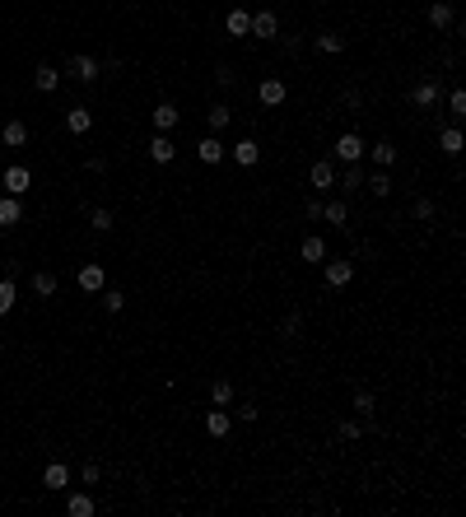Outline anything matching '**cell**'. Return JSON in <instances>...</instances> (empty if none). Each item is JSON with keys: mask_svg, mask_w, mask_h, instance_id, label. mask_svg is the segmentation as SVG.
Returning a JSON list of instances; mask_svg holds the SVG:
<instances>
[{"mask_svg": "<svg viewBox=\"0 0 466 517\" xmlns=\"http://www.w3.org/2000/svg\"><path fill=\"white\" fill-rule=\"evenodd\" d=\"M322 220H326V224H336V229H345V220H350L345 201H322Z\"/></svg>", "mask_w": 466, "mask_h": 517, "instance_id": "cell-27", "label": "cell"}, {"mask_svg": "<svg viewBox=\"0 0 466 517\" xmlns=\"http://www.w3.org/2000/svg\"><path fill=\"white\" fill-rule=\"evenodd\" d=\"M42 485L47 489H65L70 485V466H65V461H51V466L42 470Z\"/></svg>", "mask_w": 466, "mask_h": 517, "instance_id": "cell-16", "label": "cell"}, {"mask_svg": "<svg viewBox=\"0 0 466 517\" xmlns=\"http://www.w3.org/2000/svg\"><path fill=\"white\" fill-rule=\"evenodd\" d=\"M452 19H457V15H452V0H434V5H429V24H434L438 33L452 28Z\"/></svg>", "mask_w": 466, "mask_h": 517, "instance_id": "cell-17", "label": "cell"}, {"mask_svg": "<svg viewBox=\"0 0 466 517\" xmlns=\"http://www.w3.org/2000/svg\"><path fill=\"white\" fill-rule=\"evenodd\" d=\"M252 38H280V19L271 15V10H257V15H252Z\"/></svg>", "mask_w": 466, "mask_h": 517, "instance_id": "cell-9", "label": "cell"}, {"mask_svg": "<svg viewBox=\"0 0 466 517\" xmlns=\"http://www.w3.org/2000/svg\"><path fill=\"white\" fill-rule=\"evenodd\" d=\"M79 480H84V485H98V480H103V470H98V466H93V461H89V466L79 470Z\"/></svg>", "mask_w": 466, "mask_h": 517, "instance_id": "cell-39", "label": "cell"}, {"mask_svg": "<svg viewBox=\"0 0 466 517\" xmlns=\"http://www.w3.org/2000/svg\"><path fill=\"white\" fill-rule=\"evenodd\" d=\"M355 410H359V415H364V420H369L373 410H378V401H373V392H355Z\"/></svg>", "mask_w": 466, "mask_h": 517, "instance_id": "cell-36", "label": "cell"}, {"mask_svg": "<svg viewBox=\"0 0 466 517\" xmlns=\"http://www.w3.org/2000/svg\"><path fill=\"white\" fill-rule=\"evenodd\" d=\"M359 434H364V429H359V424H355V420H345V424H341V438H345V443H355V438H359Z\"/></svg>", "mask_w": 466, "mask_h": 517, "instance_id": "cell-40", "label": "cell"}, {"mask_svg": "<svg viewBox=\"0 0 466 517\" xmlns=\"http://www.w3.org/2000/svg\"><path fill=\"white\" fill-rule=\"evenodd\" d=\"M196 158H201V163H224V158H229V145L219 140V136H205V140L196 145Z\"/></svg>", "mask_w": 466, "mask_h": 517, "instance_id": "cell-8", "label": "cell"}, {"mask_svg": "<svg viewBox=\"0 0 466 517\" xmlns=\"http://www.w3.org/2000/svg\"><path fill=\"white\" fill-rule=\"evenodd\" d=\"M364 149H369V145H364V136H355V131H345L341 140H336V158H341V163H364Z\"/></svg>", "mask_w": 466, "mask_h": 517, "instance_id": "cell-2", "label": "cell"}, {"mask_svg": "<svg viewBox=\"0 0 466 517\" xmlns=\"http://www.w3.org/2000/svg\"><path fill=\"white\" fill-rule=\"evenodd\" d=\"M33 294L51 298V294H56V275H51V270H38V275H33Z\"/></svg>", "mask_w": 466, "mask_h": 517, "instance_id": "cell-31", "label": "cell"}, {"mask_svg": "<svg viewBox=\"0 0 466 517\" xmlns=\"http://www.w3.org/2000/svg\"><path fill=\"white\" fill-rule=\"evenodd\" d=\"M65 513L70 517H93V499L89 494H65Z\"/></svg>", "mask_w": 466, "mask_h": 517, "instance_id": "cell-28", "label": "cell"}, {"mask_svg": "<svg viewBox=\"0 0 466 517\" xmlns=\"http://www.w3.org/2000/svg\"><path fill=\"white\" fill-rule=\"evenodd\" d=\"M0 187H5V196H29V187H33V172L24 168V163H10V168L0 172Z\"/></svg>", "mask_w": 466, "mask_h": 517, "instance_id": "cell-1", "label": "cell"}, {"mask_svg": "<svg viewBox=\"0 0 466 517\" xmlns=\"http://www.w3.org/2000/svg\"><path fill=\"white\" fill-rule=\"evenodd\" d=\"M415 220H434V201H415Z\"/></svg>", "mask_w": 466, "mask_h": 517, "instance_id": "cell-41", "label": "cell"}, {"mask_svg": "<svg viewBox=\"0 0 466 517\" xmlns=\"http://www.w3.org/2000/svg\"><path fill=\"white\" fill-rule=\"evenodd\" d=\"M298 256H303V261H312V266H322V261H326V243H322V238H303Z\"/></svg>", "mask_w": 466, "mask_h": 517, "instance_id": "cell-25", "label": "cell"}, {"mask_svg": "<svg viewBox=\"0 0 466 517\" xmlns=\"http://www.w3.org/2000/svg\"><path fill=\"white\" fill-rule=\"evenodd\" d=\"M229 429H233L229 406H210V410H205V434H210V438H229Z\"/></svg>", "mask_w": 466, "mask_h": 517, "instance_id": "cell-3", "label": "cell"}, {"mask_svg": "<svg viewBox=\"0 0 466 517\" xmlns=\"http://www.w3.org/2000/svg\"><path fill=\"white\" fill-rule=\"evenodd\" d=\"M448 108H452V117H466V94H462V89H452V94H448Z\"/></svg>", "mask_w": 466, "mask_h": 517, "instance_id": "cell-37", "label": "cell"}, {"mask_svg": "<svg viewBox=\"0 0 466 517\" xmlns=\"http://www.w3.org/2000/svg\"><path fill=\"white\" fill-rule=\"evenodd\" d=\"M336 182H341L345 191H364V168H359V163H345V172L336 177Z\"/></svg>", "mask_w": 466, "mask_h": 517, "instance_id": "cell-30", "label": "cell"}, {"mask_svg": "<svg viewBox=\"0 0 466 517\" xmlns=\"http://www.w3.org/2000/svg\"><path fill=\"white\" fill-rule=\"evenodd\" d=\"M122 308H126L122 289H103V313H122Z\"/></svg>", "mask_w": 466, "mask_h": 517, "instance_id": "cell-34", "label": "cell"}, {"mask_svg": "<svg viewBox=\"0 0 466 517\" xmlns=\"http://www.w3.org/2000/svg\"><path fill=\"white\" fill-rule=\"evenodd\" d=\"M298 327H303V322H298V313H289L284 322H280V336H298Z\"/></svg>", "mask_w": 466, "mask_h": 517, "instance_id": "cell-38", "label": "cell"}, {"mask_svg": "<svg viewBox=\"0 0 466 517\" xmlns=\"http://www.w3.org/2000/svg\"><path fill=\"white\" fill-rule=\"evenodd\" d=\"M364 154H369L373 163H378V168H392V163H396V145L378 140V145H369V149H364Z\"/></svg>", "mask_w": 466, "mask_h": 517, "instance_id": "cell-21", "label": "cell"}, {"mask_svg": "<svg viewBox=\"0 0 466 517\" xmlns=\"http://www.w3.org/2000/svg\"><path fill=\"white\" fill-rule=\"evenodd\" d=\"M462 145H466L462 126H448V131H438V149H443L448 158H457V154H462Z\"/></svg>", "mask_w": 466, "mask_h": 517, "instance_id": "cell-12", "label": "cell"}, {"mask_svg": "<svg viewBox=\"0 0 466 517\" xmlns=\"http://www.w3.org/2000/svg\"><path fill=\"white\" fill-rule=\"evenodd\" d=\"M210 406H233V382H229V377H215V387H210Z\"/></svg>", "mask_w": 466, "mask_h": 517, "instance_id": "cell-29", "label": "cell"}, {"mask_svg": "<svg viewBox=\"0 0 466 517\" xmlns=\"http://www.w3.org/2000/svg\"><path fill=\"white\" fill-rule=\"evenodd\" d=\"M229 122H233V112L224 108V103H215V108L205 112V126H210V136H219V131H224Z\"/></svg>", "mask_w": 466, "mask_h": 517, "instance_id": "cell-26", "label": "cell"}, {"mask_svg": "<svg viewBox=\"0 0 466 517\" xmlns=\"http://www.w3.org/2000/svg\"><path fill=\"white\" fill-rule=\"evenodd\" d=\"M89 126H93L89 108H70V112H65V131H70V136H89Z\"/></svg>", "mask_w": 466, "mask_h": 517, "instance_id": "cell-13", "label": "cell"}, {"mask_svg": "<svg viewBox=\"0 0 466 517\" xmlns=\"http://www.w3.org/2000/svg\"><path fill=\"white\" fill-rule=\"evenodd\" d=\"M24 220V201L19 196H0V229H15Z\"/></svg>", "mask_w": 466, "mask_h": 517, "instance_id": "cell-11", "label": "cell"}, {"mask_svg": "<svg viewBox=\"0 0 466 517\" xmlns=\"http://www.w3.org/2000/svg\"><path fill=\"white\" fill-rule=\"evenodd\" d=\"M56 84H61V70H56V65H38V70H33V89H38V94H51Z\"/></svg>", "mask_w": 466, "mask_h": 517, "instance_id": "cell-14", "label": "cell"}, {"mask_svg": "<svg viewBox=\"0 0 466 517\" xmlns=\"http://www.w3.org/2000/svg\"><path fill=\"white\" fill-rule=\"evenodd\" d=\"M312 47L326 51V56H341V51H345V38H341V33H317V38H312Z\"/></svg>", "mask_w": 466, "mask_h": 517, "instance_id": "cell-23", "label": "cell"}, {"mask_svg": "<svg viewBox=\"0 0 466 517\" xmlns=\"http://www.w3.org/2000/svg\"><path fill=\"white\" fill-rule=\"evenodd\" d=\"M322 266H326V284H331V289H345V284L355 280V261H331V256H326Z\"/></svg>", "mask_w": 466, "mask_h": 517, "instance_id": "cell-7", "label": "cell"}, {"mask_svg": "<svg viewBox=\"0 0 466 517\" xmlns=\"http://www.w3.org/2000/svg\"><path fill=\"white\" fill-rule=\"evenodd\" d=\"M224 28H229L233 38H248V28H252V15H248V10H229V15H224Z\"/></svg>", "mask_w": 466, "mask_h": 517, "instance_id": "cell-22", "label": "cell"}, {"mask_svg": "<svg viewBox=\"0 0 466 517\" xmlns=\"http://www.w3.org/2000/svg\"><path fill=\"white\" fill-rule=\"evenodd\" d=\"M364 187H369V196H378V201H383V196H392V177H387V172H373Z\"/></svg>", "mask_w": 466, "mask_h": 517, "instance_id": "cell-32", "label": "cell"}, {"mask_svg": "<svg viewBox=\"0 0 466 517\" xmlns=\"http://www.w3.org/2000/svg\"><path fill=\"white\" fill-rule=\"evenodd\" d=\"M65 75L75 79V84H93V79H98V61H93V56H70V61H65Z\"/></svg>", "mask_w": 466, "mask_h": 517, "instance_id": "cell-4", "label": "cell"}, {"mask_svg": "<svg viewBox=\"0 0 466 517\" xmlns=\"http://www.w3.org/2000/svg\"><path fill=\"white\" fill-rule=\"evenodd\" d=\"M229 158H233V163H238V168H252V163L262 158V145L252 140V136H243V140H238V145H229Z\"/></svg>", "mask_w": 466, "mask_h": 517, "instance_id": "cell-6", "label": "cell"}, {"mask_svg": "<svg viewBox=\"0 0 466 517\" xmlns=\"http://www.w3.org/2000/svg\"><path fill=\"white\" fill-rule=\"evenodd\" d=\"M15 303H19V289H15V280H0V317L10 313Z\"/></svg>", "mask_w": 466, "mask_h": 517, "instance_id": "cell-33", "label": "cell"}, {"mask_svg": "<svg viewBox=\"0 0 466 517\" xmlns=\"http://www.w3.org/2000/svg\"><path fill=\"white\" fill-rule=\"evenodd\" d=\"M150 158H154V163H172V158H177V145H172L168 136H154V140H150Z\"/></svg>", "mask_w": 466, "mask_h": 517, "instance_id": "cell-18", "label": "cell"}, {"mask_svg": "<svg viewBox=\"0 0 466 517\" xmlns=\"http://www.w3.org/2000/svg\"><path fill=\"white\" fill-rule=\"evenodd\" d=\"M284 94H289V89H284V79H262V89H257V98H262L266 108L284 103Z\"/></svg>", "mask_w": 466, "mask_h": 517, "instance_id": "cell-15", "label": "cell"}, {"mask_svg": "<svg viewBox=\"0 0 466 517\" xmlns=\"http://www.w3.org/2000/svg\"><path fill=\"white\" fill-rule=\"evenodd\" d=\"M79 289H84V294H103V289H108V275H103V266H98V261H89V266H79Z\"/></svg>", "mask_w": 466, "mask_h": 517, "instance_id": "cell-5", "label": "cell"}, {"mask_svg": "<svg viewBox=\"0 0 466 517\" xmlns=\"http://www.w3.org/2000/svg\"><path fill=\"white\" fill-rule=\"evenodd\" d=\"M172 126H177V108H172V103H159V108H154V131H159V136H168Z\"/></svg>", "mask_w": 466, "mask_h": 517, "instance_id": "cell-24", "label": "cell"}, {"mask_svg": "<svg viewBox=\"0 0 466 517\" xmlns=\"http://www.w3.org/2000/svg\"><path fill=\"white\" fill-rule=\"evenodd\" d=\"M89 224H93V233H112V210H93Z\"/></svg>", "mask_w": 466, "mask_h": 517, "instance_id": "cell-35", "label": "cell"}, {"mask_svg": "<svg viewBox=\"0 0 466 517\" xmlns=\"http://www.w3.org/2000/svg\"><path fill=\"white\" fill-rule=\"evenodd\" d=\"M0 140L10 145V149H24V145H29V126H24V122H5Z\"/></svg>", "mask_w": 466, "mask_h": 517, "instance_id": "cell-20", "label": "cell"}, {"mask_svg": "<svg viewBox=\"0 0 466 517\" xmlns=\"http://www.w3.org/2000/svg\"><path fill=\"white\" fill-rule=\"evenodd\" d=\"M410 103H415V108H434V103H438V84H434V79L415 84V89H410Z\"/></svg>", "mask_w": 466, "mask_h": 517, "instance_id": "cell-19", "label": "cell"}, {"mask_svg": "<svg viewBox=\"0 0 466 517\" xmlns=\"http://www.w3.org/2000/svg\"><path fill=\"white\" fill-rule=\"evenodd\" d=\"M308 182H312V187H317V191H322V196H326V191H336V168H331V163H326V158H322V163H312Z\"/></svg>", "mask_w": 466, "mask_h": 517, "instance_id": "cell-10", "label": "cell"}]
</instances>
